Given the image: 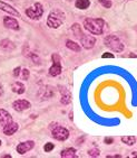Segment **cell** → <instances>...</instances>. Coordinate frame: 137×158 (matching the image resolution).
Listing matches in <instances>:
<instances>
[{"label":"cell","instance_id":"cell-5","mask_svg":"<svg viewBox=\"0 0 137 158\" xmlns=\"http://www.w3.org/2000/svg\"><path fill=\"white\" fill-rule=\"evenodd\" d=\"M25 12L28 18L32 19V20H38L44 15V7L40 2H36L32 7L27 8Z\"/></svg>","mask_w":137,"mask_h":158},{"label":"cell","instance_id":"cell-26","mask_svg":"<svg viewBox=\"0 0 137 158\" xmlns=\"http://www.w3.org/2000/svg\"><path fill=\"white\" fill-rule=\"evenodd\" d=\"M54 148H55V143H45V146H44L45 152H50L51 150H54Z\"/></svg>","mask_w":137,"mask_h":158},{"label":"cell","instance_id":"cell-2","mask_svg":"<svg viewBox=\"0 0 137 158\" xmlns=\"http://www.w3.org/2000/svg\"><path fill=\"white\" fill-rule=\"evenodd\" d=\"M65 19H66V14L61 9H52L49 12L48 18H47V26L52 29H57L64 24Z\"/></svg>","mask_w":137,"mask_h":158},{"label":"cell","instance_id":"cell-30","mask_svg":"<svg viewBox=\"0 0 137 158\" xmlns=\"http://www.w3.org/2000/svg\"><path fill=\"white\" fill-rule=\"evenodd\" d=\"M104 143H106V145H112L114 143V138L113 137H106L104 139Z\"/></svg>","mask_w":137,"mask_h":158},{"label":"cell","instance_id":"cell-18","mask_svg":"<svg viewBox=\"0 0 137 158\" xmlns=\"http://www.w3.org/2000/svg\"><path fill=\"white\" fill-rule=\"evenodd\" d=\"M71 31H73L74 34V36L76 37L77 40H82V36L85 35V34L82 33V27H80V25L79 24H77V23H75V24L71 26Z\"/></svg>","mask_w":137,"mask_h":158},{"label":"cell","instance_id":"cell-23","mask_svg":"<svg viewBox=\"0 0 137 158\" xmlns=\"http://www.w3.org/2000/svg\"><path fill=\"white\" fill-rule=\"evenodd\" d=\"M98 2L101 3L104 8H106V9H109V8H112V6H113L112 0H98Z\"/></svg>","mask_w":137,"mask_h":158},{"label":"cell","instance_id":"cell-15","mask_svg":"<svg viewBox=\"0 0 137 158\" xmlns=\"http://www.w3.org/2000/svg\"><path fill=\"white\" fill-rule=\"evenodd\" d=\"M18 129H19L18 123L12 121L11 123L5 126V127L2 128V132H3V135H6V136H12V135H15L16 132L18 131Z\"/></svg>","mask_w":137,"mask_h":158},{"label":"cell","instance_id":"cell-13","mask_svg":"<svg viewBox=\"0 0 137 158\" xmlns=\"http://www.w3.org/2000/svg\"><path fill=\"white\" fill-rule=\"evenodd\" d=\"M55 94V91H54V89L51 86H49V85H46L44 88H41L38 92V95L39 98H41L43 100H48L50 98L54 97Z\"/></svg>","mask_w":137,"mask_h":158},{"label":"cell","instance_id":"cell-6","mask_svg":"<svg viewBox=\"0 0 137 158\" xmlns=\"http://www.w3.org/2000/svg\"><path fill=\"white\" fill-rule=\"evenodd\" d=\"M69 130L63 126H55L54 128H51V136L56 140L65 141L69 138Z\"/></svg>","mask_w":137,"mask_h":158},{"label":"cell","instance_id":"cell-7","mask_svg":"<svg viewBox=\"0 0 137 158\" xmlns=\"http://www.w3.org/2000/svg\"><path fill=\"white\" fill-rule=\"evenodd\" d=\"M12 108L13 110H16L17 112H22L25 110H28L31 108V103L28 100L25 99H18L12 102Z\"/></svg>","mask_w":137,"mask_h":158},{"label":"cell","instance_id":"cell-1","mask_svg":"<svg viewBox=\"0 0 137 158\" xmlns=\"http://www.w3.org/2000/svg\"><path fill=\"white\" fill-rule=\"evenodd\" d=\"M82 27L93 35H101L106 28V21L103 18H86L82 23Z\"/></svg>","mask_w":137,"mask_h":158},{"label":"cell","instance_id":"cell-36","mask_svg":"<svg viewBox=\"0 0 137 158\" xmlns=\"http://www.w3.org/2000/svg\"><path fill=\"white\" fill-rule=\"evenodd\" d=\"M9 1H17V0H9Z\"/></svg>","mask_w":137,"mask_h":158},{"label":"cell","instance_id":"cell-28","mask_svg":"<svg viewBox=\"0 0 137 158\" xmlns=\"http://www.w3.org/2000/svg\"><path fill=\"white\" fill-rule=\"evenodd\" d=\"M20 73H21V67L18 66V67H16V69H13V76L15 77H18L19 75H20Z\"/></svg>","mask_w":137,"mask_h":158},{"label":"cell","instance_id":"cell-16","mask_svg":"<svg viewBox=\"0 0 137 158\" xmlns=\"http://www.w3.org/2000/svg\"><path fill=\"white\" fill-rule=\"evenodd\" d=\"M0 48L6 51V52H12L13 49H16L15 43L10 40H0Z\"/></svg>","mask_w":137,"mask_h":158},{"label":"cell","instance_id":"cell-12","mask_svg":"<svg viewBox=\"0 0 137 158\" xmlns=\"http://www.w3.org/2000/svg\"><path fill=\"white\" fill-rule=\"evenodd\" d=\"M12 121H13V119H12L11 114L7 110L0 108V126L3 128L5 126L11 123Z\"/></svg>","mask_w":137,"mask_h":158},{"label":"cell","instance_id":"cell-24","mask_svg":"<svg viewBox=\"0 0 137 158\" xmlns=\"http://www.w3.org/2000/svg\"><path fill=\"white\" fill-rule=\"evenodd\" d=\"M99 155H101V150L98 148H91L88 150V156L90 157H98Z\"/></svg>","mask_w":137,"mask_h":158},{"label":"cell","instance_id":"cell-14","mask_svg":"<svg viewBox=\"0 0 137 158\" xmlns=\"http://www.w3.org/2000/svg\"><path fill=\"white\" fill-rule=\"evenodd\" d=\"M80 44L84 48L91 49L96 44V38L94 36H89V35H84L82 38L80 40Z\"/></svg>","mask_w":137,"mask_h":158},{"label":"cell","instance_id":"cell-4","mask_svg":"<svg viewBox=\"0 0 137 158\" xmlns=\"http://www.w3.org/2000/svg\"><path fill=\"white\" fill-rule=\"evenodd\" d=\"M52 65L49 67V75L50 76H58L63 72V65H61V57L58 53L51 54Z\"/></svg>","mask_w":137,"mask_h":158},{"label":"cell","instance_id":"cell-37","mask_svg":"<svg viewBox=\"0 0 137 158\" xmlns=\"http://www.w3.org/2000/svg\"><path fill=\"white\" fill-rule=\"evenodd\" d=\"M0 146H1V140H0Z\"/></svg>","mask_w":137,"mask_h":158},{"label":"cell","instance_id":"cell-3","mask_svg":"<svg viewBox=\"0 0 137 158\" xmlns=\"http://www.w3.org/2000/svg\"><path fill=\"white\" fill-rule=\"evenodd\" d=\"M104 44L106 47L112 49L113 52L116 53H122L125 48V45L123 44V42L119 40L116 35H108L104 38Z\"/></svg>","mask_w":137,"mask_h":158},{"label":"cell","instance_id":"cell-19","mask_svg":"<svg viewBox=\"0 0 137 158\" xmlns=\"http://www.w3.org/2000/svg\"><path fill=\"white\" fill-rule=\"evenodd\" d=\"M76 149L73 147H68V148L63 149L60 152V156L64 158H70V157H77L76 155Z\"/></svg>","mask_w":137,"mask_h":158},{"label":"cell","instance_id":"cell-31","mask_svg":"<svg viewBox=\"0 0 137 158\" xmlns=\"http://www.w3.org/2000/svg\"><path fill=\"white\" fill-rule=\"evenodd\" d=\"M84 141H85V136H82V138H77V140H76V145L77 146H80V145H82L84 143Z\"/></svg>","mask_w":137,"mask_h":158},{"label":"cell","instance_id":"cell-9","mask_svg":"<svg viewBox=\"0 0 137 158\" xmlns=\"http://www.w3.org/2000/svg\"><path fill=\"white\" fill-rule=\"evenodd\" d=\"M3 26L11 31H19V23L13 16H7L3 18Z\"/></svg>","mask_w":137,"mask_h":158},{"label":"cell","instance_id":"cell-20","mask_svg":"<svg viewBox=\"0 0 137 158\" xmlns=\"http://www.w3.org/2000/svg\"><path fill=\"white\" fill-rule=\"evenodd\" d=\"M66 47H67L68 49H70V51H73V52H80L82 51V46L79 45V44H77L76 42H74V40H66Z\"/></svg>","mask_w":137,"mask_h":158},{"label":"cell","instance_id":"cell-25","mask_svg":"<svg viewBox=\"0 0 137 158\" xmlns=\"http://www.w3.org/2000/svg\"><path fill=\"white\" fill-rule=\"evenodd\" d=\"M20 74H21V79L24 81H27L29 79V76H30V72H29L28 69H21V73Z\"/></svg>","mask_w":137,"mask_h":158},{"label":"cell","instance_id":"cell-32","mask_svg":"<svg viewBox=\"0 0 137 158\" xmlns=\"http://www.w3.org/2000/svg\"><path fill=\"white\" fill-rule=\"evenodd\" d=\"M3 92H5V90H3V85L0 83V97H2L3 95Z\"/></svg>","mask_w":137,"mask_h":158},{"label":"cell","instance_id":"cell-17","mask_svg":"<svg viewBox=\"0 0 137 158\" xmlns=\"http://www.w3.org/2000/svg\"><path fill=\"white\" fill-rule=\"evenodd\" d=\"M11 90L16 94H24L25 91H26V86L20 81H16L11 84Z\"/></svg>","mask_w":137,"mask_h":158},{"label":"cell","instance_id":"cell-33","mask_svg":"<svg viewBox=\"0 0 137 158\" xmlns=\"http://www.w3.org/2000/svg\"><path fill=\"white\" fill-rule=\"evenodd\" d=\"M131 157H137V152H133V154H131Z\"/></svg>","mask_w":137,"mask_h":158},{"label":"cell","instance_id":"cell-22","mask_svg":"<svg viewBox=\"0 0 137 158\" xmlns=\"http://www.w3.org/2000/svg\"><path fill=\"white\" fill-rule=\"evenodd\" d=\"M120 140L127 146H133V145L136 143V137L135 136H123L120 138Z\"/></svg>","mask_w":137,"mask_h":158},{"label":"cell","instance_id":"cell-21","mask_svg":"<svg viewBox=\"0 0 137 158\" xmlns=\"http://www.w3.org/2000/svg\"><path fill=\"white\" fill-rule=\"evenodd\" d=\"M90 6V0H75V7L79 10H86Z\"/></svg>","mask_w":137,"mask_h":158},{"label":"cell","instance_id":"cell-29","mask_svg":"<svg viewBox=\"0 0 137 158\" xmlns=\"http://www.w3.org/2000/svg\"><path fill=\"white\" fill-rule=\"evenodd\" d=\"M114 57H115V55L112 54V53H108V52L104 53V54L101 55V58H114Z\"/></svg>","mask_w":137,"mask_h":158},{"label":"cell","instance_id":"cell-35","mask_svg":"<svg viewBox=\"0 0 137 158\" xmlns=\"http://www.w3.org/2000/svg\"><path fill=\"white\" fill-rule=\"evenodd\" d=\"M2 157H5V158H8V157H9L10 158V157H11V155H3Z\"/></svg>","mask_w":137,"mask_h":158},{"label":"cell","instance_id":"cell-27","mask_svg":"<svg viewBox=\"0 0 137 158\" xmlns=\"http://www.w3.org/2000/svg\"><path fill=\"white\" fill-rule=\"evenodd\" d=\"M29 56H30L31 60L34 61V63H36V64H38V65H39V64H40V58H39V56H38V55L35 54V53H30V55H29Z\"/></svg>","mask_w":137,"mask_h":158},{"label":"cell","instance_id":"cell-8","mask_svg":"<svg viewBox=\"0 0 137 158\" xmlns=\"http://www.w3.org/2000/svg\"><path fill=\"white\" fill-rule=\"evenodd\" d=\"M34 147H35L34 140H27V141H22V143H18V146L16 147V150L20 155H25L28 152H30Z\"/></svg>","mask_w":137,"mask_h":158},{"label":"cell","instance_id":"cell-10","mask_svg":"<svg viewBox=\"0 0 137 158\" xmlns=\"http://www.w3.org/2000/svg\"><path fill=\"white\" fill-rule=\"evenodd\" d=\"M0 10L9 14L10 16H13V17H20V12L17 9H15V7L10 6L9 3L5 2L2 0H0Z\"/></svg>","mask_w":137,"mask_h":158},{"label":"cell","instance_id":"cell-38","mask_svg":"<svg viewBox=\"0 0 137 158\" xmlns=\"http://www.w3.org/2000/svg\"><path fill=\"white\" fill-rule=\"evenodd\" d=\"M67 1H71V0H67Z\"/></svg>","mask_w":137,"mask_h":158},{"label":"cell","instance_id":"cell-34","mask_svg":"<svg viewBox=\"0 0 137 158\" xmlns=\"http://www.w3.org/2000/svg\"><path fill=\"white\" fill-rule=\"evenodd\" d=\"M69 119H70V120H73V119H74V117H73V112H70V113H69Z\"/></svg>","mask_w":137,"mask_h":158},{"label":"cell","instance_id":"cell-11","mask_svg":"<svg viewBox=\"0 0 137 158\" xmlns=\"http://www.w3.org/2000/svg\"><path fill=\"white\" fill-rule=\"evenodd\" d=\"M59 88V92H60L61 94V99H60V102L64 106H67V104H69L70 102H71V93H70V91L68 90L66 86H58Z\"/></svg>","mask_w":137,"mask_h":158}]
</instances>
